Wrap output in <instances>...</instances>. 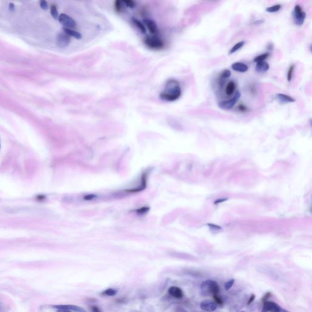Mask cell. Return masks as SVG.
<instances>
[{
  "label": "cell",
  "instance_id": "obj_36",
  "mask_svg": "<svg viewBox=\"0 0 312 312\" xmlns=\"http://www.w3.org/2000/svg\"><path fill=\"white\" fill-rule=\"evenodd\" d=\"M264 22H265V21H264V20H257V21H256L254 23H253V24H254V25H262V23H264Z\"/></svg>",
  "mask_w": 312,
  "mask_h": 312
},
{
  "label": "cell",
  "instance_id": "obj_27",
  "mask_svg": "<svg viewBox=\"0 0 312 312\" xmlns=\"http://www.w3.org/2000/svg\"><path fill=\"white\" fill-rule=\"evenodd\" d=\"M122 3H123L127 7L131 9L135 8L136 6V2L133 1V0H124V1L122 2Z\"/></svg>",
  "mask_w": 312,
  "mask_h": 312
},
{
  "label": "cell",
  "instance_id": "obj_13",
  "mask_svg": "<svg viewBox=\"0 0 312 312\" xmlns=\"http://www.w3.org/2000/svg\"><path fill=\"white\" fill-rule=\"evenodd\" d=\"M231 67L233 70L239 73H246L248 70V67L246 64L242 63V62H235L232 64Z\"/></svg>",
  "mask_w": 312,
  "mask_h": 312
},
{
  "label": "cell",
  "instance_id": "obj_4",
  "mask_svg": "<svg viewBox=\"0 0 312 312\" xmlns=\"http://www.w3.org/2000/svg\"><path fill=\"white\" fill-rule=\"evenodd\" d=\"M293 16L294 23L296 25L299 26L303 25L306 18V13L303 11L302 7L300 5H296L295 6L293 13Z\"/></svg>",
  "mask_w": 312,
  "mask_h": 312
},
{
  "label": "cell",
  "instance_id": "obj_30",
  "mask_svg": "<svg viewBox=\"0 0 312 312\" xmlns=\"http://www.w3.org/2000/svg\"><path fill=\"white\" fill-rule=\"evenodd\" d=\"M237 109L238 111L243 113V112H246L248 111V108L247 107H246L245 105L243 104H240L238 107H237Z\"/></svg>",
  "mask_w": 312,
  "mask_h": 312
},
{
  "label": "cell",
  "instance_id": "obj_1",
  "mask_svg": "<svg viewBox=\"0 0 312 312\" xmlns=\"http://www.w3.org/2000/svg\"><path fill=\"white\" fill-rule=\"evenodd\" d=\"M181 93L182 90L179 81L174 79H170L166 82L165 89L160 93V98L163 101L172 102L178 99Z\"/></svg>",
  "mask_w": 312,
  "mask_h": 312
},
{
  "label": "cell",
  "instance_id": "obj_32",
  "mask_svg": "<svg viewBox=\"0 0 312 312\" xmlns=\"http://www.w3.org/2000/svg\"><path fill=\"white\" fill-rule=\"evenodd\" d=\"M91 311L92 312H102L101 308L96 306V305H93L91 307Z\"/></svg>",
  "mask_w": 312,
  "mask_h": 312
},
{
  "label": "cell",
  "instance_id": "obj_35",
  "mask_svg": "<svg viewBox=\"0 0 312 312\" xmlns=\"http://www.w3.org/2000/svg\"><path fill=\"white\" fill-rule=\"evenodd\" d=\"M256 298V295L254 294H252L251 296H250V297H249L248 301H247V305H250L255 299Z\"/></svg>",
  "mask_w": 312,
  "mask_h": 312
},
{
  "label": "cell",
  "instance_id": "obj_40",
  "mask_svg": "<svg viewBox=\"0 0 312 312\" xmlns=\"http://www.w3.org/2000/svg\"><path fill=\"white\" fill-rule=\"evenodd\" d=\"M268 49H273V44H268Z\"/></svg>",
  "mask_w": 312,
  "mask_h": 312
},
{
  "label": "cell",
  "instance_id": "obj_21",
  "mask_svg": "<svg viewBox=\"0 0 312 312\" xmlns=\"http://www.w3.org/2000/svg\"><path fill=\"white\" fill-rule=\"evenodd\" d=\"M269 56H270V53H268V52H265V53L262 54L256 57L254 59V62H256V63H257V62L265 61V60H266Z\"/></svg>",
  "mask_w": 312,
  "mask_h": 312
},
{
  "label": "cell",
  "instance_id": "obj_12",
  "mask_svg": "<svg viewBox=\"0 0 312 312\" xmlns=\"http://www.w3.org/2000/svg\"><path fill=\"white\" fill-rule=\"evenodd\" d=\"M276 99L281 104H287V103L294 102L296 101V99L294 98H293L289 95L283 94V93L277 94Z\"/></svg>",
  "mask_w": 312,
  "mask_h": 312
},
{
  "label": "cell",
  "instance_id": "obj_22",
  "mask_svg": "<svg viewBox=\"0 0 312 312\" xmlns=\"http://www.w3.org/2000/svg\"><path fill=\"white\" fill-rule=\"evenodd\" d=\"M281 8H282V6L279 4V5H276L268 7V8H266L265 11H266V12H269V13H274V12H278L281 9Z\"/></svg>",
  "mask_w": 312,
  "mask_h": 312
},
{
  "label": "cell",
  "instance_id": "obj_6",
  "mask_svg": "<svg viewBox=\"0 0 312 312\" xmlns=\"http://www.w3.org/2000/svg\"><path fill=\"white\" fill-rule=\"evenodd\" d=\"M58 20L60 24L64 26V28L72 29V28H75L76 26L75 20L65 14H61L59 16Z\"/></svg>",
  "mask_w": 312,
  "mask_h": 312
},
{
  "label": "cell",
  "instance_id": "obj_19",
  "mask_svg": "<svg viewBox=\"0 0 312 312\" xmlns=\"http://www.w3.org/2000/svg\"><path fill=\"white\" fill-rule=\"evenodd\" d=\"M245 43V42L244 41H241L240 42H238L229 51V54H232L233 53H235V52H237V51H238L239 49H240L244 45Z\"/></svg>",
  "mask_w": 312,
  "mask_h": 312
},
{
  "label": "cell",
  "instance_id": "obj_31",
  "mask_svg": "<svg viewBox=\"0 0 312 312\" xmlns=\"http://www.w3.org/2000/svg\"><path fill=\"white\" fill-rule=\"evenodd\" d=\"M40 7L42 8V9H44V10H46L48 8V4H47V2L46 1H44V0H43V1H41L40 3Z\"/></svg>",
  "mask_w": 312,
  "mask_h": 312
},
{
  "label": "cell",
  "instance_id": "obj_8",
  "mask_svg": "<svg viewBox=\"0 0 312 312\" xmlns=\"http://www.w3.org/2000/svg\"><path fill=\"white\" fill-rule=\"evenodd\" d=\"M282 308L280 305L273 301L263 302L261 312H280Z\"/></svg>",
  "mask_w": 312,
  "mask_h": 312
},
{
  "label": "cell",
  "instance_id": "obj_10",
  "mask_svg": "<svg viewBox=\"0 0 312 312\" xmlns=\"http://www.w3.org/2000/svg\"><path fill=\"white\" fill-rule=\"evenodd\" d=\"M201 308L207 312H212L216 310L218 307V305L213 301L209 300H203L200 304Z\"/></svg>",
  "mask_w": 312,
  "mask_h": 312
},
{
  "label": "cell",
  "instance_id": "obj_26",
  "mask_svg": "<svg viewBox=\"0 0 312 312\" xmlns=\"http://www.w3.org/2000/svg\"><path fill=\"white\" fill-rule=\"evenodd\" d=\"M231 76V72L229 70H224L221 74L220 75V78L222 80H224V79H226L229 78H230Z\"/></svg>",
  "mask_w": 312,
  "mask_h": 312
},
{
  "label": "cell",
  "instance_id": "obj_25",
  "mask_svg": "<svg viewBox=\"0 0 312 312\" xmlns=\"http://www.w3.org/2000/svg\"><path fill=\"white\" fill-rule=\"evenodd\" d=\"M51 14L52 15V17H53V18L54 19H58L59 18V14H58V11H57V8L54 5H52L51 6Z\"/></svg>",
  "mask_w": 312,
  "mask_h": 312
},
{
  "label": "cell",
  "instance_id": "obj_14",
  "mask_svg": "<svg viewBox=\"0 0 312 312\" xmlns=\"http://www.w3.org/2000/svg\"><path fill=\"white\" fill-rule=\"evenodd\" d=\"M256 71L257 73H264L269 70L270 69V65L267 63V62L263 61L257 62L256 65Z\"/></svg>",
  "mask_w": 312,
  "mask_h": 312
},
{
  "label": "cell",
  "instance_id": "obj_7",
  "mask_svg": "<svg viewBox=\"0 0 312 312\" xmlns=\"http://www.w3.org/2000/svg\"><path fill=\"white\" fill-rule=\"evenodd\" d=\"M70 37L65 32H60L57 36V44L60 48H67L70 43Z\"/></svg>",
  "mask_w": 312,
  "mask_h": 312
},
{
  "label": "cell",
  "instance_id": "obj_28",
  "mask_svg": "<svg viewBox=\"0 0 312 312\" xmlns=\"http://www.w3.org/2000/svg\"><path fill=\"white\" fill-rule=\"evenodd\" d=\"M235 283V279H230L228 281H227L225 283H224V288L226 291H228L233 286V285Z\"/></svg>",
  "mask_w": 312,
  "mask_h": 312
},
{
  "label": "cell",
  "instance_id": "obj_43",
  "mask_svg": "<svg viewBox=\"0 0 312 312\" xmlns=\"http://www.w3.org/2000/svg\"><path fill=\"white\" fill-rule=\"evenodd\" d=\"M241 312H244V311H241Z\"/></svg>",
  "mask_w": 312,
  "mask_h": 312
},
{
  "label": "cell",
  "instance_id": "obj_42",
  "mask_svg": "<svg viewBox=\"0 0 312 312\" xmlns=\"http://www.w3.org/2000/svg\"><path fill=\"white\" fill-rule=\"evenodd\" d=\"M0 148H1V144H0Z\"/></svg>",
  "mask_w": 312,
  "mask_h": 312
},
{
  "label": "cell",
  "instance_id": "obj_9",
  "mask_svg": "<svg viewBox=\"0 0 312 312\" xmlns=\"http://www.w3.org/2000/svg\"><path fill=\"white\" fill-rule=\"evenodd\" d=\"M52 307L57 310H66L73 312H87L82 307L75 305H54Z\"/></svg>",
  "mask_w": 312,
  "mask_h": 312
},
{
  "label": "cell",
  "instance_id": "obj_15",
  "mask_svg": "<svg viewBox=\"0 0 312 312\" xmlns=\"http://www.w3.org/2000/svg\"><path fill=\"white\" fill-rule=\"evenodd\" d=\"M143 24H145L147 28H148L149 32L151 34H155L157 31V24L155 21L149 19V18H145L143 20Z\"/></svg>",
  "mask_w": 312,
  "mask_h": 312
},
{
  "label": "cell",
  "instance_id": "obj_29",
  "mask_svg": "<svg viewBox=\"0 0 312 312\" xmlns=\"http://www.w3.org/2000/svg\"><path fill=\"white\" fill-rule=\"evenodd\" d=\"M213 299L215 300V302L217 304V305H223V299L218 296V294H215L213 296Z\"/></svg>",
  "mask_w": 312,
  "mask_h": 312
},
{
  "label": "cell",
  "instance_id": "obj_24",
  "mask_svg": "<svg viewBox=\"0 0 312 312\" xmlns=\"http://www.w3.org/2000/svg\"><path fill=\"white\" fill-rule=\"evenodd\" d=\"M122 2L116 0L114 3V9L117 13H120L122 11Z\"/></svg>",
  "mask_w": 312,
  "mask_h": 312
},
{
  "label": "cell",
  "instance_id": "obj_17",
  "mask_svg": "<svg viewBox=\"0 0 312 312\" xmlns=\"http://www.w3.org/2000/svg\"><path fill=\"white\" fill-rule=\"evenodd\" d=\"M132 22L143 34L146 33V29L144 24L142 22H140L138 19L134 18V17L132 18Z\"/></svg>",
  "mask_w": 312,
  "mask_h": 312
},
{
  "label": "cell",
  "instance_id": "obj_38",
  "mask_svg": "<svg viewBox=\"0 0 312 312\" xmlns=\"http://www.w3.org/2000/svg\"><path fill=\"white\" fill-rule=\"evenodd\" d=\"M57 312H73V311L66 310H57Z\"/></svg>",
  "mask_w": 312,
  "mask_h": 312
},
{
  "label": "cell",
  "instance_id": "obj_5",
  "mask_svg": "<svg viewBox=\"0 0 312 312\" xmlns=\"http://www.w3.org/2000/svg\"><path fill=\"white\" fill-rule=\"evenodd\" d=\"M241 97V93L240 91H237L235 93L234 96L229 99L226 101H223L218 103V106L220 109L223 110H229L231 109L236 104V102L239 100Z\"/></svg>",
  "mask_w": 312,
  "mask_h": 312
},
{
  "label": "cell",
  "instance_id": "obj_20",
  "mask_svg": "<svg viewBox=\"0 0 312 312\" xmlns=\"http://www.w3.org/2000/svg\"><path fill=\"white\" fill-rule=\"evenodd\" d=\"M118 291L114 288H109L104 291H103L101 293V294L103 296H113L116 294Z\"/></svg>",
  "mask_w": 312,
  "mask_h": 312
},
{
  "label": "cell",
  "instance_id": "obj_2",
  "mask_svg": "<svg viewBox=\"0 0 312 312\" xmlns=\"http://www.w3.org/2000/svg\"><path fill=\"white\" fill-rule=\"evenodd\" d=\"M220 291V287L214 280H207L203 282L201 285V291L203 296L218 294Z\"/></svg>",
  "mask_w": 312,
  "mask_h": 312
},
{
  "label": "cell",
  "instance_id": "obj_34",
  "mask_svg": "<svg viewBox=\"0 0 312 312\" xmlns=\"http://www.w3.org/2000/svg\"><path fill=\"white\" fill-rule=\"evenodd\" d=\"M271 292H268V293H266V294L263 296V297H262V301H263V302L267 301V299H268L271 296Z\"/></svg>",
  "mask_w": 312,
  "mask_h": 312
},
{
  "label": "cell",
  "instance_id": "obj_37",
  "mask_svg": "<svg viewBox=\"0 0 312 312\" xmlns=\"http://www.w3.org/2000/svg\"><path fill=\"white\" fill-rule=\"evenodd\" d=\"M37 200L39 201H43L45 199V196L44 195H39L38 196H37Z\"/></svg>",
  "mask_w": 312,
  "mask_h": 312
},
{
  "label": "cell",
  "instance_id": "obj_41",
  "mask_svg": "<svg viewBox=\"0 0 312 312\" xmlns=\"http://www.w3.org/2000/svg\"><path fill=\"white\" fill-rule=\"evenodd\" d=\"M280 312H289V311H287V310H285V309L282 308V310H281V311H280Z\"/></svg>",
  "mask_w": 312,
  "mask_h": 312
},
{
  "label": "cell",
  "instance_id": "obj_18",
  "mask_svg": "<svg viewBox=\"0 0 312 312\" xmlns=\"http://www.w3.org/2000/svg\"><path fill=\"white\" fill-rule=\"evenodd\" d=\"M235 88H236V84L234 81H231L229 82H228V84H227L226 87V95H227L229 96L232 95L233 93V92L235 90Z\"/></svg>",
  "mask_w": 312,
  "mask_h": 312
},
{
  "label": "cell",
  "instance_id": "obj_39",
  "mask_svg": "<svg viewBox=\"0 0 312 312\" xmlns=\"http://www.w3.org/2000/svg\"><path fill=\"white\" fill-rule=\"evenodd\" d=\"M9 9H10L11 10H12V11H13V10L14 9V5L12 3H11V4H10V5H9Z\"/></svg>",
  "mask_w": 312,
  "mask_h": 312
},
{
  "label": "cell",
  "instance_id": "obj_33",
  "mask_svg": "<svg viewBox=\"0 0 312 312\" xmlns=\"http://www.w3.org/2000/svg\"><path fill=\"white\" fill-rule=\"evenodd\" d=\"M137 212L140 214H143L145 213V212H146L148 210V207H142L141 209H138L137 210Z\"/></svg>",
  "mask_w": 312,
  "mask_h": 312
},
{
  "label": "cell",
  "instance_id": "obj_3",
  "mask_svg": "<svg viewBox=\"0 0 312 312\" xmlns=\"http://www.w3.org/2000/svg\"><path fill=\"white\" fill-rule=\"evenodd\" d=\"M145 45L149 49L160 50L164 48L165 43L157 36H148L144 40Z\"/></svg>",
  "mask_w": 312,
  "mask_h": 312
},
{
  "label": "cell",
  "instance_id": "obj_23",
  "mask_svg": "<svg viewBox=\"0 0 312 312\" xmlns=\"http://www.w3.org/2000/svg\"><path fill=\"white\" fill-rule=\"evenodd\" d=\"M294 70V64H291L290 65V67H289V69H288V72H287V81L288 82H290L291 81V79H292Z\"/></svg>",
  "mask_w": 312,
  "mask_h": 312
},
{
  "label": "cell",
  "instance_id": "obj_11",
  "mask_svg": "<svg viewBox=\"0 0 312 312\" xmlns=\"http://www.w3.org/2000/svg\"><path fill=\"white\" fill-rule=\"evenodd\" d=\"M168 293L173 297L176 299H181L183 296V292L182 290L178 287L172 286L169 288Z\"/></svg>",
  "mask_w": 312,
  "mask_h": 312
},
{
  "label": "cell",
  "instance_id": "obj_16",
  "mask_svg": "<svg viewBox=\"0 0 312 312\" xmlns=\"http://www.w3.org/2000/svg\"><path fill=\"white\" fill-rule=\"evenodd\" d=\"M63 29H64V31L65 33H66L67 34H68L70 37H73L76 39H81L82 38V35L80 32L76 31H75L73 29H69V28H63Z\"/></svg>",
  "mask_w": 312,
  "mask_h": 312
}]
</instances>
